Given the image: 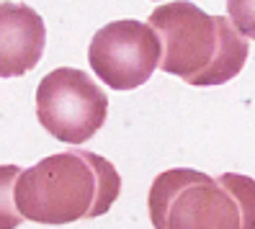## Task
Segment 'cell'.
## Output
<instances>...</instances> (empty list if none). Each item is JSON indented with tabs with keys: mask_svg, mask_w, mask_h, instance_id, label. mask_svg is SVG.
I'll list each match as a JSON object with an SVG mask.
<instances>
[{
	"mask_svg": "<svg viewBox=\"0 0 255 229\" xmlns=\"http://www.w3.org/2000/svg\"><path fill=\"white\" fill-rule=\"evenodd\" d=\"M47 44L41 16L23 3H0V78H21L39 65Z\"/></svg>",
	"mask_w": 255,
	"mask_h": 229,
	"instance_id": "6",
	"label": "cell"
},
{
	"mask_svg": "<svg viewBox=\"0 0 255 229\" xmlns=\"http://www.w3.org/2000/svg\"><path fill=\"white\" fill-rule=\"evenodd\" d=\"M122 193L116 167L88 149H67L21 170L16 209L36 224H72L103 217Z\"/></svg>",
	"mask_w": 255,
	"mask_h": 229,
	"instance_id": "1",
	"label": "cell"
},
{
	"mask_svg": "<svg viewBox=\"0 0 255 229\" xmlns=\"http://www.w3.org/2000/svg\"><path fill=\"white\" fill-rule=\"evenodd\" d=\"M227 18L245 39H255V0H227Z\"/></svg>",
	"mask_w": 255,
	"mask_h": 229,
	"instance_id": "8",
	"label": "cell"
},
{
	"mask_svg": "<svg viewBox=\"0 0 255 229\" xmlns=\"http://www.w3.org/2000/svg\"><path fill=\"white\" fill-rule=\"evenodd\" d=\"M109 96L78 67H57L36 88V118L54 139L83 144L106 124Z\"/></svg>",
	"mask_w": 255,
	"mask_h": 229,
	"instance_id": "4",
	"label": "cell"
},
{
	"mask_svg": "<svg viewBox=\"0 0 255 229\" xmlns=\"http://www.w3.org/2000/svg\"><path fill=\"white\" fill-rule=\"evenodd\" d=\"M147 23L160 36V70L193 88L224 85L248 62V39L227 16H209L196 3L173 0L157 5Z\"/></svg>",
	"mask_w": 255,
	"mask_h": 229,
	"instance_id": "2",
	"label": "cell"
},
{
	"mask_svg": "<svg viewBox=\"0 0 255 229\" xmlns=\"http://www.w3.org/2000/svg\"><path fill=\"white\" fill-rule=\"evenodd\" d=\"M18 175H21L18 165H0V229H16L23 222V217L16 209Z\"/></svg>",
	"mask_w": 255,
	"mask_h": 229,
	"instance_id": "7",
	"label": "cell"
},
{
	"mask_svg": "<svg viewBox=\"0 0 255 229\" xmlns=\"http://www.w3.org/2000/svg\"><path fill=\"white\" fill-rule=\"evenodd\" d=\"M155 229H245V217L224 175L191 167L160 173L147 196Z\"/></svg>",
	"mask_w": 255,
	"mask_h": 229,
	"instance_id": "3",
	"label": "cell"
},
{
	"mask_svg": "<svg viewBox=\"0 0 255 229\" xmlns=\"http://www.w3.org/2000/svg\"><path fill=\"white\" fill-rule=\"evenodd\" d=\"M160 36L149 23L124 18L101 26L88 47L93 72L114 90H134L144 85L160 67Z\"/></svg>",
	"mask_w": 255,
	"mask_h": 229,
	"instance_id": "5",
	"label": "cell"
}]
</instances>
